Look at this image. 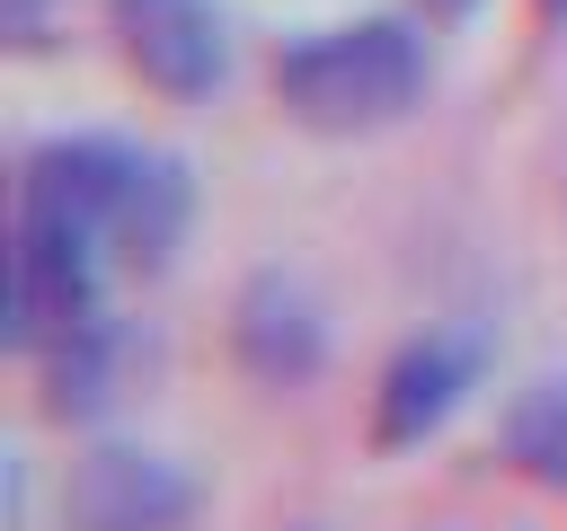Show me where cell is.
<instances>
[{"label":"cell","instance_id":"1","mask_svg":"<svg viewBox=\"0 0 567 531\" xmlns=\"http://www.w3.org/2000/svg\"><path fill=\"white\" fill-rule=\"evenodd\" d=\"M18 212L89 239L115 274H159L186 239L195 186L168 150L115 142V133H53L18 168Z\"/></svg>","mask_w":567,"mask_h":531},{"label":"cell","instance_id":"2","mask_svg":"<svg viewBox=\"0 0 567 531\" xmlns=\"http://www.w3.org/2000/svg\"><path fill=\"white\" fill-rule=\"evenodd\" d=\"M425 80H434V62L408 18H346V27H319L275 53V106L328 142L399 124L425 97Z\"/></svg>","mask_w":567,"mask_h":531},{"label":"cell","instance_id":"3","mask_svg":"<svg viewBox=\"0 0 567 531\" xmlns=\"http://www.w3.org/2000/svg\"><path fill=\"white\" fill-rule=\"evenodd\" d=\"M195 513V469H177L151 442H89L62 469V531H186Z\"/></svg>","mask_w":567,"mask_h":531},{"label":"cell","instance_id":"4","mask_svg":"<svg viewBox=\"0 0 567 531\" xmlns=\"http://www.w3.org/2000/svg\"><path fill=\"white\" fill-rule=\"evenodd\" d=\"M478 381H487V327H425V336H408L381 363V381H372V451L434 442L470 407Z\"/></svg>","mask_w":567,"mask_h":531},{"label":"cell","instance_id":"5","mask_svg":"<svg viewBox=\"0 0 567 531\" xmlns=\"http://www.w3.org/2000/svg\"><path fill=\"white\" fill-rule=\"evenodd\" d=\"M106 27H115V53L177 106H195L230 80L221 0H106Z\"/></svg>","mask_w":567,"mask_h":531},{"label":"cell","instance_id":"6","mask_svg":"<svg viewBox=\"0 0 567 531\" xmlns=\"http://www.w3.org/2000/svg\"><path fill=\"white\" fill-rule=\"evenodd\" d=\"M230 354L248 381L266 389H301L319 363H328V319L310 301L301 274H257L239 301H230Z\"/></svg>","mask_w":567,"mask_h":531},{"label":"cell","instance_id":"7","mask_svg":"<svg viewBox=\"0 0 567 531\" xmlns=\"http://www.w3.org/2000/svg\"><path fill=\"white\" fill-rule=\"evenodd\" d=\"M35 381H44V416H53V425L106 416V407L133 389V327H124L115 310L80 319L71 336H53V345L35 354Z\"/></svg>","mask_w":567,"mask_h":531},{"label":"cell","instance_id":"8","mask_svg":"<svg viewBox=\"0 0 567 531\" xmlns=\"http://www.w3.org/2000/svg\"><path fill=\"white\" fill-rule=\"evenodd\" d=\"M496 451H505V460H514L532 487L567 496V381H532V389L505 407Z\"/></svg>","mask_w":567,"mask_h":531},{"label":"cell","instance_id":"9","mask_svg":"<svg viewBox=\"0 0 567 531\" xmlns=\"http://www.w3.org/2000/svg\"><path fill=\"white\" fill-rule=\"evenodd\" d=\"M0 18H9V35H18V44H35V35H44V0H0Z\"/></svg>","mask_w":567,"mask_h":531},{"label":"cell","instance_id":"10","mask_svg":"<svg viewBox=\"0 0 567 531\" xmlns=\"http://www.w3.org/2000/svg\"><path fill=\"white\" fill-rule=\"evenodd\" d=\"M425 9H434V18H470L478 0H425Z\"/></svg>","mask_w":567,"mask_h":531},{"label":"cell","instance_id":"11","mask_svg":"<svg viewBox=\"0 0 567 531\" xmlns=\"http://www.w3.org/2000/svg\"><path fill=\"white\" fill-rule=\"evenodd\" d=\"M540 18H549V27H567V0H540Z\"/></svg>","mask_w":567,"mask_h":531}]
</instances>
